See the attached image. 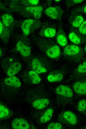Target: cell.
Listing matches in <instances>:
<instances>
[{"label": "cell", "instance_id": "1", "mask_svg": "<svg viewBox=\"0 0 86 129\" xmlns=\"http://www.w3.org/2000/svg\"><path fill=\"white\" fill-rule=\"evenodd\" d=\"M34 40L37 46L48 57L52 59L56 58L60 55V48L53 40L49 38L37 37Z\"/></svg>", "mask_w": 86, "mask_h": 129}, {"label": "cell", "instance_id": "2", "mask_svg": "<svg viewBox=\"0 0 86 129\" xmlns=\"http://www.w3.org/2000/svg\"><path fill=\"white\" fill-rule=\"evenodd\" d=\"M10 8L15 12L26 17L39 19L41 17L43 6L40 5L24 6L10 4Z\"/></svg>", "mask_w": 86, "mask_h": 129}, {"label": "cell", "instance_id": "3", "mask_svg": "<svg viewBox=\"0 0 86 129\" xmlns=\"http://www.w3.org/2000/svg\"><path fill=\"white\" fill-rule=\"evenodd\" d=\"M41 21L36 19L29 18L24 20L22 24L21 28L24 34L28 36L41 27Z\"/></svg>", "mask_w": 86, "mask_h": 129}, {"label": "cell", "instance_id": "4", "mask_svg": "<svg viewBox=\"0 0 86 129\" xmlns=\"http://www.w3.org/2000/svg\"><path fill=\"white\" fill-rule=\"evenodd\" d=\"M39 32L40 35L46 38L54 37L56 33V27L55 24L52 23H45L42 24Z\"/></svg>", "mask_w": 86, "mask_h": 129}, {"label": "cell", "instance_id": "5", "mask_svg": "<svg viewBox=\"0 0 86 129\" xmlns=\"http://www.w3.org/2000/svg\"><path fill=\"white\" fill-rule=\"evenodd\" d=\"M68 37L72 42L76 44L83 43L85 41V35L81 33L76 28L71 27L69 28Z\"/></svg>", "mask_w": 86, "mask_h": 129}, {"label": "cell", "instance_id": "6", "mask_svg": "<svg viewBox=\"0 0 86 129\" xmlns=\"http://www.w3.org/2000/svg\"><path fill=\"white\" fill-rule=\"evenodd\" d=\"M64 53L66 56L72 57H81L83 55V51L79 46L74 45L67 46L64 48Z\"/></svg>", "mask_w": 86, "mask_h": 129}, {"label": "cell", "instance_id": "7", "mask_svg": "<svg viewBox=\"0 0 86 129\" xmlns=\"http://www.w3.org/2000/svg\"><path fill=\"white\" fill-rule=\"evenodd\" d=\"M46 15L51 18L60 20L62 18L64 12L59 6H51L46 9L45 11Z\"/></svg>", "mask_w": 86, "mask_h": 129}, {"label": "cell", "instance_id": "8", "mask_svg": "<svg viewBox=\"0 0 86 129\" xmlns=\"http://www.w3.org/2000/svg\"><path fill=\"white\" fill-rule=\"evenodd\" d=\"M68 21L71 27L76 28L79 27L82 23L84 18L82 14L71 13Z\"/></svg>", "mask_w": 86, "mask_h": 129}, {"label": "cell", "instance_id": "9", "mask_svg": "<svg viewBox=\"0 0 86 129\" xmlns=\"http://www.w3.org/2000/svg\"><path fill=\"white\" fill-rule=\"evenodd\" d=\"M11 125L13 128L16 129H28L30 127L26 120L21 118H17L13 120Z\"/></svg>", "mask_w": 86, "mask_h": 129}, {"label": "cell", "instance_id": "10", "mask_svg": "<svg viewBox=\"0 0 86 129\" xmlns=\"http://www.w3.org/2000/svg\"><path fill=\"white\" fill-rule=\"evenodd\" d=\"M55 92L58 95L67 97H71L73 96L72 89L69 87L63 85L57 87Z\"/></svg>", "mask_w": 86, "mask_h": 129}, {"label": "cell", "instance_id": "11", "mask_svg": "<svg viewBox=\"0 0 86 129\" xmlns=\"http://www.w3.org/2000/svg\"><path fill=\"white\" fill-rule=\"evenodd\" d=\"M56 38L57 42L61 46H65L67 45V41L66 36L61 26L58 27Z\"/></svg>", "mask_w": 86, "mask_h": 129}, {"label": "cell", "instance_id": "12", "mask_svg": "<svg viewBox=\"0 0 86 129\" xmlns=\"http://www.w3.org/2000/svg\"><path fill=\"white\" fill-rule=\"evenodd\" d=\"M16 49L17 51L24 57H28L30 54L31 50L29 46L22 41H18L16 44Z\"/></svg>", "mask_w": 86, "mask_h": 129}, {"label": "cell", "instance_id": "13", "mask_svg": "<svg viewBox=\"0 0 86 129\" xmlns=\"http://www.w3.org/2000/svg\"><path fill=\"white\" fill-rule=\"evenodd\" d=\"M11 31L0 21V38L2 41L5 42L8 41Z\"/></svg>", "mask_w": 86, "mask_h": 129}, {"label": "cell", "instance_id": "14", "mask_svg": "<svg viewBox=\"0 0 86 129\" xmlns=\"http://www.w3.org/2000/svg\"><path fill=\"white\" fill-rule=\"evenodd\" d=\"M22 68V65L20 63L16 62L13 63L8 67L7 75L9 77L14 76L20 71Z\"/></svg>", "mask_w": 86, "mask_h": 129}, {"label": "cell", "instance_id": "15", "mask_svg": "<svg viewBox=\"0 0 86 129\" xmlns=\"http://www.w3.org/2000/svg\"><path fill=\"white\" fill-rule=\"evenodd\" d=\"M32 66L33 70L38 74L44 73L47 69L42 64L39 59L34 58L32 60Z\"/></svg>", "mask_w": 86, "mask_h": 129}, {"label": "cell", "instance_id": "16", "mask_svg": "<svg viewBox=\"0 0 86 129\" xmlns=\"http://www.w3.org/2000/svg\"><path fill=\"white\" fill-rule=\"evenodd\" d=\"M39 2V0H13L11 1V4L24 6H36Z\"/></svg>", "mask_w": 86, "mask_h": 129}, {"label": "cell", "instance_id": "17", "mask_svg": "<svg viewBox=\"0 0 86 129\" xmlns=\"http://www.w3.org/2000/svg\"><path fill=\"white\" fill-rule=\"evenodd\" d=\"M73 90L76 93L84 95L86 93V83L85 82L77 81L75 82L73 86Z\"/></svg>", "mask_w": 86, "mask_h": 129}, {"label": "cell", "instance_id": "18", "mask_svg": "<svg viewBox=\"0 0 86 129\" xmlns=\"http://www.w3.org/2000/svg\"><path fill=\"white\" fill-rule=\"evenodd\" d=\"M2 23L8 29L11 31L14 26V19L11 15L5 14L2 16Z\"/></svg>", "mask_w": 86, "mask_h": 129}, {"label": "cell", "instance_id": "19", "mask_svg": "<svg viewBox=\"0 0 86 129\" xmlns=\"http://www.w3.org/2000/svg\"><path fill=\"white\" fill-rule=\"evenodd\" d=\"M49 100L45 98L39 99L34 101L32 105L34 108L39 109H42L47 107L49 104Z\"/></svg>", "mask_w": 86, "mask_h": 129}, {"label": "cell", "instance_id": "20", "mask_svg": "<svg viewBox=\"0 0 86 129\" xmlns=\"http://www.w3.org/2000/svg\"><path fill=\"white\" fill-rule=\"evenodd\" d=\"M4 82L7 85L15 88L19 87L21 85L19 79L14 76L9 77L5 78Z\"/></svg>", "mask_w": 86, "mask_h": 129}, {"label": "cell", "instance_id": "21", "mask_svg": "<svg viewBox=\"0 0 86 129\" xmlns=\"http://www.w3.org/2000/svg\"><path fill=\"white\" fill-rule=\"evenodd\" d=\"M63 117L69 123L72 125H75L77 122V119L76 115L72 112L67 111L64 114Z\"/></svg>", "mask_w": 86, "mask_h": 129}, {"label": "cell", "instance_id": "22", "mask_svg": "<svg viewBox=\"0 0 86 129\" xmlns=\"http://www.w3.org/2000/svg\"><path fill=\"white\" fill-rule=\"evenodd\" d=\"M63 78V76L61 73L49 74L47 77L48 81L50 82H60Z\"/></svg>", "mask_w": 86, "mask_h": 129}, {"label": "cell", "instance_id": "23", "mask_svg": "<svg viewBox=\"0 0 86 129\" xmlns=\"http://www.w3.org/2000/svg\"><path fill=\"white\" fill-rule=\"evenodd\" d=\"M53 112V110L49 108L46 110L40 119L41 122L45 123L49 121L51 118Z\"/></svg>", "mask_w": 86, "mask_h": 129}, {"label": "cell", "instance_id": "24", "mask_svg": "<svg viewBox=\"0 0 86 129\" xmlns=\"http://www.w3.org/2000/svg\"><path fill=\"white\" fill-rule=\"evenodd\" d=\"M28 75L33 84H37L39 83L41 79L38 74L34 71L31 70L28 72Z\"/></svg>", "mask_w": 86, "mask_h": 129}, {"label": "cell", "instance_id": "25", "mask_svg": "<svg viewBox=\"0 0 86 129\" xmlns=\"http://www.w3.org/2000/svg\"><path fill=\"white\" fill-rule=\"evenodd\" d=\"M71 13L86 14V5H83L76 7L72 10Z\"/></svg>", "mask_w": 86, "mask_h": 129}, {"label": "cell", "instance_id": "26", "mask_svg": "<svg viewBox=\"0 0 86 129\" xmlns=\"http://www.w3.org/2000/svg\"><path fill=\"white\" fill-rule=\"evenodd\" d=\"M9 113V111L7 108L3 105L0 104V118L6 117Z\"/></svg>", "mask_w": 86, "mask_h": 129}, {"label": "cell", "instance_id": "27", "mask_svg": "<svg viewBox=\"0 0 86 129\" xmlns=\"http://www.w3.org/2000/svg\"><path fill=\"white\" fill-rule=\"evenodd\" d=\"M77 108L80 112H83L85 111L86 109V100L83 99L80 101L78 104Z\"/></svg>", "mask_w": 86, "mask_h": 129}, {"label": "cell", "instance_id": "28", "mask_svg": "<svg viewBox=\"0 0 86 129\" xmlns=\"http://www.w3.org/2000/svg\"><path fill=\"white\" fill-rule=\"evenodd\" d=\"M83 0H67L65 2V4L68 7L80 4L84 1Z\"/></svg>", "mask_w": 86, "mask_h": 129}, {"label": "cell", "instance_id": "29", "mask_svg": "<svg viewBox=\"0 0 86 129\" xmlns=\"http://www.w3.org/2000/svg\"><path fill=\"white\" fill-rule=\"evenodd\" d=\"M77 71L81 73H84L86 72V62L84 61L81 63L77 68Z\"/></svg>", "mask_w": 86, "mask_h": 129}, {"label": "cell", "instance_id": "30", "mask_svg": "<svg viewBox=\"0 0 86 129\" xmlns=\"http://www.w3.org/2000/svg\"><path fill=\"white\" fill-rule=\"evenodd\" d=\"M62 126L59 123L53 122L50 124L48 125L47 129H61Z\"/></svg>", "mask_w": 86, "mask_h": 129}, {"label": "cell", "instance_id": "31", "mask_svg": "<svg viewBox=\"0 0 86 129\" xmlns=\"http://www.w3.org/2000/svg\"><path fill=\"white\" fill-rule=\"evenodd\" d=\"M86 21L85 20L79 27L78 30L82 34L85 35L86 34Z\"/></svg>", "mask_w": 86, "mask_h": 129}, {"label": "cell", "instance_id": "32", "mask_svg": "<svg viewBox=\"0 0 86 129\" xmlns=\"http://www.w3.org/2000/svg\"><path fill=\"white\" fill-rule=\"evenodd\" d=\"M2 53V51L1 48H0V57Z\"/></svg>", "mask_w": 86, "mask_h": 129}, {"label": "cell", "instance_id": "33", "mask_svg": "<svg viewBox=\"0 0 86 129\" xmlns=\"http://www.w3.org/2000/svg\"><path fill=\"white\" fill-rule=\"evenodd\" d=\"M84 50H85V52H86V46H85V48H84Z\"/></svg>", "mask_w": 86, "mask_h": 129}]
</instances>
